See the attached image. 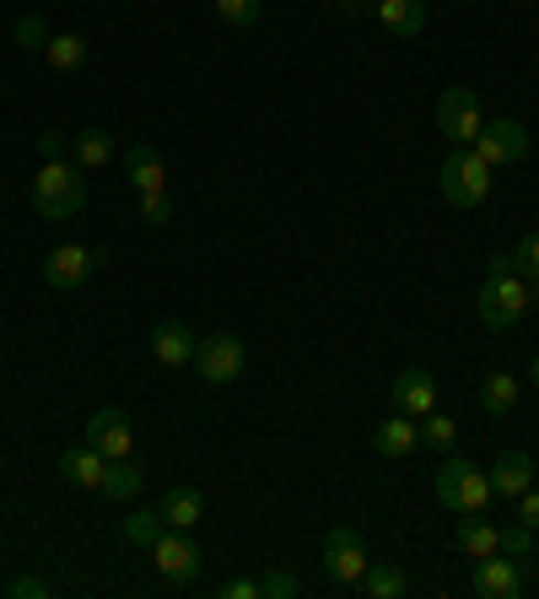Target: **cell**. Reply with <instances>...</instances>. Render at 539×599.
<instances>
[{
	"label": "cell",
	"mask_w": 539,
	"mask_h": 599,
	"mask_svg": "<svg viewBox=\"0 0 539 599\" xmlns=\"http://www.w3.org/2000/svg\"><path fill=\"white\" fill-rule=\"evenodd\" d=\"M87 205V168L76 162H44L33 173V211L44 222H71Z\"/></svg>",
	"instance_id": "1"
},
{
	"label": "cell",
	"mask_w": 539,
	"mask_h": 599,
	"mask_svg": "<svg viewBox=\"0 0 539 599\" xmlns=\"http://www.w3.org/2000/svg\"><path fill=\"white\" fill-rule=\"evenodd\" d=\"M486 195H491V162L481 151H453L442 162V200L453 211H475V205H486Z\"/></svg>",
	"instance_id": "2"
},
{
	"label": "cell",
	"mask_w": 539,
	"mask_h": 599,
	"mask_svg": "<svg viewBox=\"0 0 539 599\" xmlns=\"http://www.w3.org/2000/svg\"><path fill=\"white\" fill-rule=\"evenodd\" d=\"M524 313H529V281H524L518 270L486 276V287H481V324L502 335V330H513Z\"/></svg>",
	"instance_id": "3"
},
{
	"label": "cell",
	"mask_w": 539,
	"mask_h": 599,
	"mask_svg": "<svg viewBox=\"0 0 539 599\" xmlns=\"http://www.w3.org/2000/svg\"><path fill=\"white\" fill-rule=\"evenodd\" d=\"M470 589H475L481 599H518L524 589H529L524 561H513V556H502V550L475 556V578H470Z\"/></svg>",
	"instance_id": "4"
},
{
	"label": "cell",
	"mask_w": 539,
	"mask_h": 599,
	"mask_svg": "<svg viewBox=\"0 0 539 599\" xmlns=\"http://www.w3.org/2000/svg\"><path fill=\"white\" fill-rule=\"evenodd\" d=\"M481 98L470 93V87H448L438 98V130L448 141H459V147H470L475 136H481Z\"/></svg>",
	"instance_id": "5"
},
{
	"label": "cell",
	"mask_w": 539,
	"mask_h": 599,
	"mask_svg": "<svg viewBox=\"0 0 539 599\" xmlns=\"http://www.w3.org/2000/svg\"><path fill=\"white\" fill-rule=\"evenodd\" d=\"M108 249H87V244H60V249L44 259V281H50L54 292H76L93 270H98Z\"/></svg>",
	"instance_id": "6"
},
{
	"label": "cell",
	"mask_w": 539,
	"mask_h": 599,
	"mask_svg": "<svg viewBox=\"0 0 539 599\" xmlns=\"http://www.w3.org/2000/svg\"><path fill=\"white\" fill-rule=\"evenodd\" d=\"M324 573H330L335 584H362V573H367V546H362V535H356L351 524H335V530L324 535Z\"/></svg>",
	"instance_id": "7"
},
{
	"label": "cell",
	"mask_w": 539,
	"mask_h": 599,
	"mask_svg": "<svg viewBox=\"0 0 539 599\" xmlns=\"http://www.w3.org/2000/svg\"><path fill=\"white\" fill-rule=\"evenodd\" d=\"M244 362H248V351L238 335H211V341L195 346V367L205 384H233V378H244Z\"/></svg>",
	"instance_id": "8"
},
{
	"label": "cell",
	"mask_w": 539,
	"mask_h": 599,
	"mask_svg": "<svg viewBox=\"0 0 539 599\" xmlns=\"http://www.w3.org/2000/svg\"><path fill=\"white\" fill-rule=\"evenodd\" d=\"M82 443H93L103 459H136V427H130V416L119 405H103L98 416L87 421V438Z\"/></svg>",
	"instance_id": "9"
},
{
	"label": "cell",
	"mask_w": 539,
	"mask_h": 599,
	"mask_svg": "<svg viewBox=\"0 0 539 599\" xmlns=\"http://www.w3.org/2000/svg\"><path fill=\"white\" fill-rule=\"evenodd\" d=\"M475 151L486 157L491 168H513V162L529 157V130L518 119H491V125H481V136H475Z\"/></svg>",
	"instance_id": "10"
},
{
	"label": "cell",
	"mask_w": 539,
	"mask_h": 599,
	"mask_svg": "<svg viewBox=\"0 0 539 599\" xmlns=\"http://www.w3.org/2000/svg\"><path fill=\"white\" fill-rule=\"evenodd\" d=\"M151 556H157V573H162L168 584H195L200 550H195V541H190V530H173V524H168V530L157 535Z\"/></svg>",
	"instance_id": "11"
},
{
	"label": "cell",
	"mask_w": 539,
	"mask_h": 599,
	"mask_svg": "<svg viewBox=\"0 0 539 599\" xmlns=\"http://www.w3.org/2000/svg\"><path fill=\"white\" fill-rule=\"evenodd\" d=\"M54 470L71 481V486H82V492H103V475H108V459H103L93 443H76V449H65L54 459Z\"/></svg>",
	"instance_id": "12"
},
{
	"label": "cell",
	"mask_w": 539,
	"mask_h": 599,
	"mask_svg": "<svg viewBox=\"0 0 539 599\" xmlns=\"http://www.w3.org/2000/svg\"><path fill=\"white\" fill-rule=\"evenodd\" d=\"M394 410H405V416H427V410H438V384H432V373L427 367H405L399 378H394Z\"/></svg>",
	"instance_id": "13"
},
{
	"label": "cell",
	"mask_w": 539,
	"mask_h": 599,
	"mask_svg": "<svg viewBox=\"0 0 539 599\" xmlns=\"http://www.w3.org/2000/svg\"><path fill=\"white\" fill-rule=\"evenodd\" d=\"M486 475H491V492H496V498H524V492L535 486V459L524 449H507Z\"/></svg>",
	"instance_id": "14"
},
{
	"label": "cell",
	"mask_w": 539,
	"mask_h": 599,
	"mask_svg": "<svg viewBox=\"0 0 539 599\" xmlns=\"http://www.w3.org/2000/svg\"><path fill=\"white\" fill-rule=\"evenodd\" d=\"M195 330L184 324V319H162L157 330H151V351H157V362L162 367H184V362H195Z\"/></svg>",
	"instance_id": "15"
},
{
	"label": "cell",
	"mask_w": 539,
	"mask_h": 599,
	"mask_svg": "<svg viewBox=\"0 0 539 599\" xmlns=\"http://www.w3.org/2000/svg\"><path fill=\"white\" fill-rule=\"evenodd\" d=\"M373 449L389 453V459H405V453H416V449H421V427H416V416L394 410L384 427H373Z\"/></svg>",
	"instance_id": "16"
},
{
	"label": "cell",
	"mask_w": 539,
	"mask_h": 599,
	"mask_svg": "<svg viewBox=\"0 0 539 599\" xmlns=\"http://www.w3.org/2000/svg\"><path fill=\"white\" fill-rule=\"evenodd\" d=\"M125 179L136 184V195H147V190H168V173H162V157H157V147L136 141V147L125 151Z\"/></svg>",
	"instance_id": "17"
},
{
	"label": "cell",
	"mask_w": 539,
	"mask_h": 599,
	"mask_svg": "<svg viewBox=\"0 0 539 599\" xmlns=\"http://www.w3.org/2000/svg\"><path fill=\"white\" fill-rule=\"evenodd\" d=\"M162 518H168L173 530H195L200 518H205V492H200V486H168Z\"/></svg>",
	"instance_id": "18"
},
{
	"label": "cell",
	"mask_w": 539,
	"mask_h": 599,
	"mask_svg": "<svg viewBox=\"0 0 539 599\" xmlns=\"http://www.w3.org/2000/svg\"><path fill=\"white\" fill-rule=\"evenodd\" d=\"M378 6V22L399 33V39H416L421 28H427V6L421 0H373Z\"/></svg>",
	"instance_id": "19"
},
{
	"label": "cell",
	"mask_w": 539,
	"mask_h": 599,
	"mask_svg": "<svg viewBox=\"0 0 539 599\" xmlns=\"http://www.w3.org/2000/svg\"><path fill=\"white\" fill-rule=\"evenodd\" d=\"M141 486H147V475H141V464H136V459H108V475H103V498L136 502V498H141Z\"/></svg>",
	"instance_id": "20"
},
{
	"label": "cell",
	"mask_w": 539,
	"mask_h": 599,
	"mask_svg": "<svg viewBox=\"0 0 539 599\" xmlns=\"http://www.w3.org/2000/svg\"><path fill=\"white\" fill-rule=\"evenodd\" d=\"M453 541H459V550H470V556H491V550L502 546V530L486 524V518H475V513H464L459 530H453Z\"/></svg>",
	"instance_id": "21"
},
{
	"label": "cell",
	"mask_w": 539,
	"mask_h": 599,
	"mask_svg": "<svg viewBox=\"0 0 539 599\" xmlns=\"http://www.w3.org/2000/svg\"><path fill=\"white\" fill-rule=\"evenodd\" d=\"M518 405V378L513 373H486V384H481V410L486 416H507Z\"/></svg>",
	"instance_id": "22"
},
{
	"label": "cell",
	"mask_w": 539,
	"mask_h": 599,
	"mask_svg": "<svg viewBox=\"0 0 539 599\" xmlns=\"http://www.w3.org/2000/svg\"><path fill=\"white\" fill-rule=\"evenodd\" d=\"M491 498H496V492H491V475L481 464H470L464 481H459V507H453V513H486Z\"/></svg>",
	"instance_id": "23"
},
{
	"label": "cell",
	"mask_w": 539,
	"mask_h": 599,
	"mask_svg": "<svg viewBox=\"0 0 539 599\" xmlns=\"http://www.w3.org/2000/svg\"><path fill=\"white\" fill-rule=\"evenodd\" d=\"M356 589L367 599H399L405 595V573H399V567H384V561H367V573H362Z\"/></svg>",
	"instance_id": "24"
},
{
	"label": "cell",
	"mask_w": 539,
	"mask_h": 599,
	"mask_svg": "<svg viewBox=\"0 0 539 599\" xmlns=\"http://www.w3.org/2000/svg\"><path fill=\"white\" fill-rule=\"evenodd\" d=\"M44 60H50L54 71H82V65H87V39H76V33H54L50 44H44Z\"/></svg>",
	"instance_id": "25"
},
{
	"label": "cell",
	"mask_w": 539,
	"mask_h": 599,
	"mask_svg": "<svg viewBox=\"0 0 539 599\" xmlns=\"http://www.w3.org/2000/svg\"><path fill=\"white\" fill-rule=\"evenodd\" d=\"M162 530H168L162 507H141V513H130V518H125V541H130V546H141V550L157 546V535H162Z\"/></svg>",
	"instance_id": "26"
},
{
	"label": "cell",
	"mask_w": 539,
	"mask_h": 599,
	"mask_svg": "<svg viewBox=\"0 0 539 599\" xmlns=\"http://www.w3.org/2000/svg\"><path fill=\"white\" fill-rule=\"evenodd\" d=\"M71 151H76V168L93 173V168H103V162L114 157V136H108V130H82V136L71 141Z\"/></svg>",
	"instance_id": "27"
},
{
	"label": "cell",
	"mask_w": 539,
	"mask_h": 599,
	"mask_svg": "<svg viewBox=\"0 0 539 599\" xmlns=\"http://www.w3.org/2000/svg\"><path fill=\"white\" fill-rule=\"evenodd\" d=\"M421 443H427V449H453V443H459V427H453V416H438V410H427V416H421Z\"/></svg>",
	"instance_id": "28"
},
{
	"label": "cell",
	"mask_w": 539,
	"mask_h": 599,
	"mask_svg": "<svg viewBox=\"0 0 539 599\" xmlns=\"http://www.w3.org/2000/svg\"><path fill=\"white\" fill-rule=\"evenodd\" d=\"M464 470H470V459H442V470H438V502L448 513L459 507V481H464Z\"/></svg>",
	"instance_id": "29"
},
{
	"label": "cell",
	"mask_w": 539,
	"mask_h": 599,
	"mask_svg": "<svg viewBox=\"0 0 539 599\" xmlns=\"http://www.w3.org/2000/svg\"><path fill=\"white\" fill-rule=\"evenodd\" d=\"M502 556H513V561H529V556H535V530H529V524H507V530H502Z\"/></svg>",
	"instance_id": "30"
},
{
	"label": "cell",
	"mask_w": 539,
	"mask_h": 599,
	"mask_svg": "<svg viewBox=\"0 0 539 599\" xmlns=\"http://www.w3.org/2000/svg\"><path fill=\"white\" fill-rule=\"evenodd\" d=\"M11 39H17L22 50H39V54H44V44H50L54 33H50V22H44V17H22V22L11 28Z\"/></svg>",
	"instance_id": "31"
},
{
	"label": "cell",
	"mask_w": 539,
	"mask_h": 599,
	"mask_svg": "<svg viewBox=\"0 0 539 599\" xmlns=\"http://www.w3.org/2000/svg\"><path fill=\"white\" fill-rule=\"evenodd\" d=\"M216 11H222V22H233V28H254L259 11H265V0H216Z\"/></svg>",
	"instance_id": "32"
},
{
	"label": "cell",
	"mask_w": 539,
	"mask_h": 599,
	"mask_svg": "<svg viewBox=\"0 0 539 599\" xmlns=\"http://www.w3.org/2000/svg\"><path fill=\"white\" fill-rule=\"evenodd\" d=\"M141 216H147L151 227H168V222H173V195H168V190H147V195H141Z\"/></svg>",
	"instance_id": "33"
},
{
	"label": "cell",
	"mask_w": 539,
	"mask_h": 599,
	"mask_svg": "<svg viewBox=\"0 0 539 599\" xmlns=\"http://www.w3.org/2000/svg\"><path fill=\"white\" fill-rule=\"evenodd\" d=\"M513 259H518V276L524 281H539V233H524V244L513 249Z\"/></svg>",
	"instance_id": "34"
},
{
	"label": "cell",
	"mask_w": 539,
	"mask_h": 599,
	"mask_svg": "<svg viewBox=\"0 0 539 599\" xmlns=\"http://www.w3.org/2000/svg\"><path fill=\"white\" fill-rule=\"evenodd\" d=\"M297 578L292 573H259V599H292Z\"/></svg>",
	"instance_id": "35"
},
{
	"label": "cell",
	"mask_w": 539,
	"mask_h": 599,
	"mask_svg": "<svg viewBox=\"0 0 539 599\" xmlns=\"http://www.w3.org/2000/svg\"><path fill=\"white\" fill-rule=\"evenodd\" d=\"M50 584L44 578H11V599H44Z\"/></svg>",
	"instance_id": "36"
},
{
	"label": "cell",
	"mask_w": 539,
	"mask_h": 599,
	"mask_svg": "<svg viewBox=\"0 0 539 599\" xmlns=\"http://www.w3.org/2000/svg\"><path fill=\"white\" fill-rule=\"evenodd\" d=\"M518 524H529V530L539 535V492H535V486L518 498Z\"/></svg>",
	"instance_id": "37"
},
{
	"label": "cell",
	"mask_w": 539,
	"mask_h": 599,
	"mask_svg": "<svg viewBox=\"0 0 539 599\" xmlns=\"http://www.w3.org/2000/svg\"><path fill=\"white\" fill-rule=\"evenodd\" d=\"M222 599H259V578H233V584H222Z\"/></svg>",
	"instance_id": "38"
},
{
	"label": "cell",
	"mask_w": 539,
	"mask_h": 599,
	"mask_svg": "<svg viewBox=\"0 0 539 599\" xmlns=\"http://www.w3.org/2000/svg\"><path fill=\"white\" fill-rule=\"evenodd\" d=\"M39 151H44V157H50V162H60V157H65V151H71V141H65V136H60V130H44V136H39Z\"/></svg>",
	"instance_id": "39"
},
{
	"label": "cell",
	"mask_w": 539,
	"mask_h": 599,
	"mask_svg": "<svg viewBox=\"0 0 539 599\" xmlns=\"http://www.w3.org/2000/svg\"><path fill=\"white\" fill-rule=\"evenodd\" d=\"M507 270H518V259H513V254H491L486 276H507Z\"/></svg>",
	"instance_id": "40"
},
{
	"label": "cell",
	"mask_w": 539,
	"mask_h": 599,
	"mask_svg": "<svg viewBox=\"0 0 539 599\" xmlns=\"http://www.w3.org/2000/svg\"><path fill=\"white\" fill-rule=\"evenodd\" d=\"M529 378H535V389H539V356H535V362H529Z\"/></svg>",
	"instance_id": "41"
}]
</instances>
